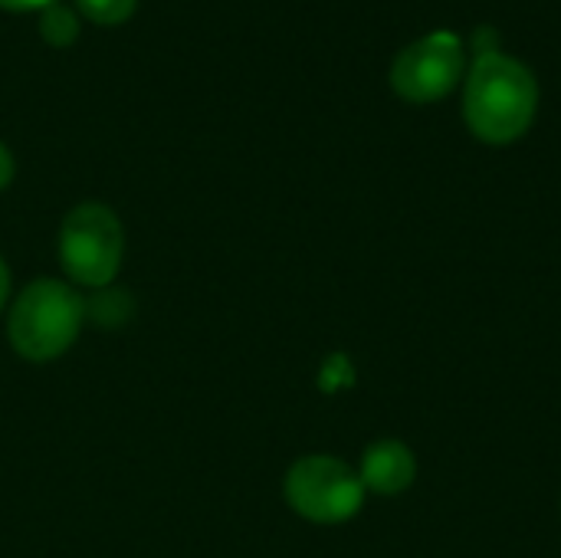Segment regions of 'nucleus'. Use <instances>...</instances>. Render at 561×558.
<instances>
[{"label": "nucleus", "instance_id": "9d476101", "mask_svg": "<svg viewBox=\"0 0 561 558\" xmlns=\"http://www.w3.org/2000/svg\"><path fill=\"white\" fill-rule=\"evenodd\" d=\"M473 46H477V56L496 53V30H477V36H473Z\"/></svg>", "mask_w": 561, "mask_h": 558}, {"label": "nucleus", "instance_id": "9b49d317", "mask_svg": "<svg viewBox=\"0 0 561 558\" xmlns=\"http://www.w3.org/2000/svg\"><path fill=\"white\" fill-rule=\"evenodd\" d=\"M10 181H13V155H10V148L0 141V191H3Z\"/></svg>", "mask_w": 561, "mask_h": 558}, {"label": "nucleus", "instance_id": "7ed1b4c3", "mask_svg": "<svg viewBox=\"0 0 561 558\" xmlns=\"http://www.w3.org/2000/svg\"><path fill=\"white\" fill-rule=\"evenodd\" d=\"M125 257V230L112 207L79 204L66 214L59 227V263L66 276L79 286L102 289L115 280Z\"/></svg>", "mask_w": 561, "mask_h": 558}, {"label": "nucleus", "instance_id": "f03ea898", "mask_svg": "<svg viewBox=\"0 0 561 558\" xmlns=\"http://www.w3.org/2000/svg\"><path fill=\"white\" fill-rule=\"evenodd\" d=\"M82 322L85 309L79 293L59 280H36L16 296L7 335L16 355L30 362H49L76 342Z\"/></svg>", "mask_w": 561, "mask_h": 558}, {"label": "nucleus", "instance_id": "6e6552de", "mask_svg": "<svg viewBox=\"0 0 561 558\" xmlns=\"http://www.w3.org/2000/svg\"><path fill=\"white\" fill-rule=\"evenodd\" d=\"M39 33H43V39L53 43V46H69V43L79 36V20H76V13H72L69 7L49 3V7H43V13H39Z\"/></svg>", "mask_w": 561, "mask_h": 558}, {"label": "nucleus", "instance_id": "39448f33", "mask_svg": "<svg viewBox=\"0 0 561 558\" xmlns=\"http://www.w3.org/2000/svg\"><path fill=\"white\" fill-rule=\"evenodd\" d=\"M463 76V46L454 33L440 30L421 36L398 53L391 66V86L408 102H437L457 89Z\"/></svg>", "mask_w": 561, "mask_h": 558}, {"label": "nucleus", "instance_id": "20e7f679", "mask_svg": "<svg viewBox=\"0 0 561 558\" xmlns=\"http://www.w3.org/2000/svg\"><path fill=\"white\" fill-rule=\"evenodd\" d=\"M286 503L309 523L335 526L352 520L365 503L362 477L335 457H302L286 474Z\"/></svg>", "mask_w": 561, "mask_h": 558}, {"label": "nucleus", "instance_id": "423d86ee", "mask_svg": "<svg viewBox=\"0 0 561 558\" xmlns=\"http://www.w3.org/2000/svg\"><path fill=\"white\" fill-rule=\"evenodd\" d=\"M417 464L414 454L401 441H378L365 451L362 457V483L365 490H375L381 497H398L414 483Z\"/></svg>", "mask_w": 561, "mask_h": 558}, {"label": "nucleus", "instance_id": "f8f14e48", "mask_svg": "<svg viewBox=\"0 0 561 558\" xmlns=\"http://www.w3.org/2000/svg\"><path fill=\"white\" fill-rule=\"evenodd\" d=\"M49 3H59V0H0L3 10H36V7L43 10Z\"/></svg>", "mask_w": 561, "mask_h": 558}, {"label": "nucleus", "instance_id": "1a4fd4ad", "mask_svg": "<svg viewBox=\"0 0 561 558\" xmlns=\"http://www.w3.org/2000/svg\"><path fill=\"white\" fill-rule=\"evenodd\" d=\"M138 0H79V10L95 23H122L135 13Z\"/></svg>", "mask_w": 561, "mask_h": 558}, {"label": "nucleus", "instance_id": "0eeeda50", "mask_svg": "<svg viewBox=\"0 0 561 558\" xmlns=\"http://www.w3.org/2000/svg\"><path fill=\"white\" fill-rule=\"evenodd\" d=\"M85 319H95L99 326H122L131 316V303L125 296V289H108L102 286L89 303L82 299Z\"/></svg>", "mask_w": 561, "mask_h": 558}, {"label": "nucleus", "instance_id": "f257e3e1", "mask_svg": "<svg viewBox=\"0 0 561 558\" xmlns=\"http://www.w3.org/2000/svg\"><path fill=\"white\" fill-rule=\"evenodd\" d=\"M539 109V82L526 62L486 53L477 56L467 89H463V118L470 132L486 145H510L523 138Z\"/></svg>", "mask_w": 561, "mask_h": 558}, {"label": "nucleus", "instance_id": "ddd939ff", "mask_svg": "<svg viewBox=\"0 0 561 558\" xmlns=\"http://www.w3.org/2000/svg\"><path fill=\"white\" fill-rule=\"evenodd\" d=\"M7 296H10V273H7V263L0 260V309L7 303Z\"/></svg>", "mask_w": 561, "mask_h": 558}]
</instances>
